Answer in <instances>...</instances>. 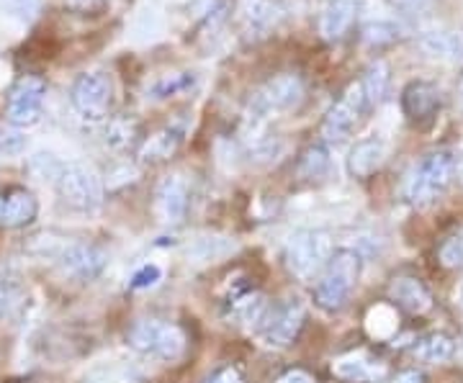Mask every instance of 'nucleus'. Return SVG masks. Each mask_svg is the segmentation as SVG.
Returning a JSON list of instances; mask_svg holds the SVG:
<instances>
[{
    "label": "nucleus",
    "instance_id": "8",
    "mask_svg": "<svg viewBox=\"0 0 463 383\" xmlns=\"http://www.w3.org/2000/svg\"><path fill=\"white\" fill-rule=\"evenodd\" d=\"M47 96V83L36 75L21 78L8 96V121L14 126H32L42 117V103Z\"/></svg>",
    "mask_w": 463,
    "mask_h": 383
},
{
    "label": "nucleus",
    "instance_id": "28",
    "mask_svg": "<svg viewBox=\"0 0 463 383\" xmlns=\"http://www.w3.org/2000/svg\"><path fill=\"white\" fill-rule=\"evenodd\" d=\"M160 327L163 324L155 322V319L137 322L132 327V332H129V345L139 352H152L155 350V342H157V334H160Z\"/></svg>",
    "mask_w": 463,
    "mask_h": 383
},
{
    "label": "nucleus",
    "instance_id": "43",
    "mask_svg": "<svg viewBox=\"0 0 463 383\" xmlns=\"http://www.w3.org/2000/svg\"><path fill=\"white\" fill-rule=\"evenodd\" d=\"M458 98H461V106H463V83H461V88H458Z\"/></svg>",
    "mask_w": 463,
    "mask_h": 383
},
{
    "label": "nucleus",
    "instance_id": "10",
    "mask_svg": "<svg viewBox=\"0 0 463 383\" xmlns=\"http://www.w3.org/2000/svg\"><path fill=\"white\" fill-rule=\"evenodd\" d=\"M361 11V0H327L319 14V33L325 42H340Z\"/></svg>",
    "mask_w": 463,
    "mask_h": 383
},
{
    "label": "nucleus",
    "instance_id": "20",
    "mask_svg": "<svg viewBox=\"0 0 463 383\" xmlns=\"http://www.w3.org/2000/svg\"><path fill=\"white\" fill-rule=\"evenodd\" d=\"M234 242L227 239V237H201L196 239L191 248H188V255L196 260V263H219L224 260L227 255L234 252Z\"/></svg>",
    "mask_w": 463,
    "mask_h": 383
},
{
    "label": "nucleus",
    "instance_id": "22",
    "mask_svg": "<svg viewBox=\"0 0 463 383\" xmlns=\"http://www.w3.org/2000/svg\"><path fill=\"white\" fill-rule=\"evenodd\" d=\"M332 373L345 381H364L373 376V363L368 360L365 352H347L332 363Z\"/></svg>",
    "mask_w": 463,
    "mask_h": 383
},
{
    "label": "nucleus",
    "instance_id": "6",
    "mask_svg": "<svg viewBox=\"0 0 463 383\" xmlns=\"http://www.w3.org/2000/svg\"><path fill=\"white\" fill-rule=\"evenodd\" d=\"M72 106L88 121H100L114 100V85L106 72H85L72 85Z\"/></svg>",
    "mask_w": 463,
    "mask_h": 383
},
{
    "label": "nucleus",
    "instance_id": "13",
    "mask_svg": "<svg viewBox=\"0 0 463 383\" xmlns=\"http://www.w3.org/2000/svg\"><path fill=\"white\" fill-rule=\"evenodd\" d=\"M440 106V96H438V88L425 80H417L410 83L402 93V108L404 114L412 118V121H428L432 114L438 111Z\"/></svg>",
    "mask_w": 463,
    "mask_h": 383
},
{
    "label": "nucleus",
    "instance_id": "40",
    "mask_svg": "<svg viewBox=\"0 0 463 383\" xmlns=\"http://www.w3.org/2000/svg\"><path fill=\"white\" fill-rule=\"evenodd\" d=\"M394 383H425V378H422V373H417V370H404L402 376H397V381Z\"/></svg>",
    "mask_w": 463,
    "mask_h": 383
},
{
    "label": "nucleus",
    "instance_id": "38",
    "mask_svg": "<svg viewBox=\"0 0 463 383\" xmlns=\"http://www.w3.org/2000/svg\"><path fill=\"white\" fill-rule=\"evenodd\" d=\"M276 383H315V378H312L307 370H298V368H294V370L283 373L281 378H279Z\"/></svg>",
    "mask_w": 463,
    "mask_h": 383
},
{
    "label": "nucleus",
    "instance_id": "21",
    "mask_svg": "<svg viewBox=\"0 0 463 383\" xmlns=\"http://www.w3.org/2000/svg\"><path fill=\"white\" fill-rule=\"evenodd\" d=\"M450 355H453V340L443 332L428 334V337L420 340L417 348H414V358L422 360V363H428V366L446 363Z\"/></svg>",
    "mask_w": 463,
    "mask_h": 383
},
{
    "label": "nucleus",
    "instance_id": "18",
    "mask_svg": "<svg viewBox=\"0 0 463 383\" xmlns=\"http://www.w3.org/2000/svg\"><path fill=\"white\" fill-rule=\"evenodd\" d=\"M268 301L263 294H242L237 299H232L230 317L240 324H248V327H260L268 317Z\"/></svg>",
    "mask_w": 463,
    "mask_h": 383
},
{
    "label": "nucleus",
    "instance_id": "25",
    "mask_svg": "<svg viewBox=\"0 0 463 383\" xmlns=\"http://www.w3.org/2000/svg\"><path fill=\"white\" fill-rule=\"evenodd\" d=\"M155 355L163 358V360H178L183 352H185V334L181 332V327L175 324H163L160 334H157V342H155Z\"/></svg>",
    "mask_w": 463,
    "mask_h": 383
},
{
    "label": "nucleus",
    "instance_id": "39",
    "mask_svg": "<svg viewBox=\"0 0 463 383\" xmlns=\"http://www.w3.org/2000/svg\"><path fill=\"white\" fill-rule=\"evenodd\" d=\"M428 0H392V5H397L402 11H417V8H422Z\"/></svg>",
    "mask_w": 463,
    "mask_h": 383
},
{
    "label": "nucleus",
    "instance_id": "29",
    "mask_svg": "<svg viewBox=\"0 0 463 383\" xmlns=\"http://www.w3.org/2000/svg\"><path fill=\"white\" fill-rule=\"evenodd\" d=\"M330 170V154L325 147H309L304 152V160H301V173L307 178H322L325 173Z\"/></svg>",
    "mask_w": 463,
    "mask_h": 383
},
{
    "label": "nucleus",
    "instance_id": "5",
    "mask_svg": "<svg viewBox=\"0 0 463 383\" xmlns=\"http://www.w3.org/2000/svg\"><path fill=\"white\" fill-rule=\"evenodd\" d=\"M60 196L80 211H93L103 201V183L96 175V170L88 165H62L57 178Z\"/></svg>",
    "mask_w": 463,
    "mask_h": 383
},
{
    "label": "nucleus",
    "instance_id": "19",
    "mask_svg": "<svg viewBox=\"0 0 463 383\" xmlns=\"http://www.w3.org/2000/svg\"><path fill=\"white\" fill-rule=\"evenodd\" d=\"M183 142V126H165L157 134H152L147 142L142 145L139 157L149 160V163H157V160H167L173 152L178 150V145Z\"/></svg>",
    "mask_w": 463,
    "mask_h": 383
},
{
    "label": "nucleus",
    "instance_id": "16",
    "mask_svg": "<svg viewBox=\"0 0 463 383\" xmlns=\"http://www.w3.org/2000/svg\"><path fill=\"white\" fill-rule=\"evenodd\" d=\"M389 296L397 301L402 309H407L410 314H425L432 306L430 291L417 278H397L389 288Z\"/></svg>",
    "mask_w": 463,
    "mask_h": 383
},
{
    "label": "nucleus",
    "instance_id": "24",
    "mask_svg": "<svg viewBox=\"0 0 463 383\" xmlns=\"http://www.w3.org/2000/svg\"><path fill=\"white\" fill-rule=\"evenodd\" d=\"M422 47L432 57L440 60H461L463 57V42L461 36L448 32H432L422 39Z\"/></svg>",
    "mask_w": 463,
    "mask_h": 383
},
{
    "label": "nucleus",
    "instance_id": "7",
    "mask_svg": "<svg viewBox=\"0 0 463 383\" xmlns=\"http://www.w3.org/2000/svg\"><path fill=\"white\" fill-rule=\"evenodd\" d=\"M368 108H371V106H368V100H365L361 80L347 85L343 98L337 100L330 111H327V117H325L322 136H325L327 142H340V139H345L347 134H350V129L358 124V118L364 117Z\"/></svg>",
    "mask_w": 463,
    "mask_h": 383
},
{
    "label": "nucleus",
    "instance_id": "41",
    "mask_svg": "<svg viewBox=\"0 0 463 383\" xmlns=\"http://www.w3.org/2000/svg\"><path fill=\"white\" fill-rule=\"evenodd\" d=\"M453 165H456V173H458V178L463 181V150L458 152V157L453 160Z\"/></svg>",
    "mask_w": 463,
    "mask_h": 383
},
{
    "label": "nucleus",
    "instance_id": "32",
    "mask_svg": "<svg viewBox=\"0 0 463 383\" xmlns=\"http://www.w3.org/2000/svg\"><path fill=\"white\" fill-rule=\"evenodd\" d=\"M440 263L446 267L463 266V232L453 234L440 248Z\"/></svg>",
    "mask_w": 463,
    "mask_h": 383
},
{
    "label": "nucleus",
    "instance_id": "27",
    "mask_svg": "<svg viewBox=\"0 0 463 383\" xmlns=\"http://www.w3.org/2000/svg\"><path fill=\"white\" fill-rule=\"evenodd\" d=\"M194 83H196V78H194L191 72H173V75L160 78L157 83H152V88L147 90V96L155 100L173 98V96H178L183 90H191Z\"/></svg>",
    "mask_w": 463,
    "mask_h": 383
},
{
    "label": "nucleus",
    "instance_id": "17",
    "mask_svg": "<svg viewBox=\"0 0 463 383\" xmlns=\"http://www.w3.org/2000/svg\"><path fill=\"white\" fill-rule=\"evenodd\" d=\"M36 217V199L29 191L16 188L8 196H3V206H0V224L5 227H24Z\"/></svg>",
    "mask_w": 463,
    "mask_h": 383
},
{
    "label": "nucleus",
    "instance_id": "12",
    "mask_svg": "<svg viewBox=\"0 0 463 383\" xmlns=\"http://www.w3.org/2000/svg\"><path fill=\"white\" fill-rule=\"evenodd\" d=\"M60 263L70 276L90 281L96 278L103 266H106V255L93 248V245H83V242H70L65 250L60 252Z\"/></svg>",
    "mask_w": 463,
    "mask_h": 383
},
{
    "label": "nucleus",
    "instance_id": "11",
    "mask_svg": "<svg viewBox=\"0 0 463 383\" xmlns=\"http://www.w3.org/2000/svg\"><path fill=\"white\" fill-rule=\"evenodd\" d=\"M155 209L163 221L175 224L185 217L188 209V183L181 175H167L160 181L157 191H155Z\"/></svg>",
    "mask_w": 463,
    "mask_h": 383
},
{
    "label": "nucleus",
    "instance_id": "37",
    "mask_svg": "<svg viewBox=\"0 0 463 383\" xmlns=\"http://www.w3.org/2000/svg\"><path fill=\"white\" fill-rule=\"evenodd\" d=\"M206 383H245V381H242V373H240L237 368H222V370H216L214 376H212Z\"/></svg>",
    "mask_w": 463,
    "mask_h": 383
},
{
    "label": "nucleus",
    "instance_id": "2",
    "mask_svg": "<svg viewBox=\"0 0 463 383\" xmlns=\"http://www.w3.org/2000/svg\"><path fill=\"white\" fill-rule=\"evenodd\" d=\"M453 175H456V165H453V157L448 152L428 154L410 175L407 199L412 201L414 206H428L450 185Z\"/></svg>",
    "mask_w": 463,
    "mask_h": 383
},
{
    "label": "nucleus",
    "instance_id": "45",
    "mask_svg": "<svg viewBox=\"0 0 463 383\" xmlns=\"http://www.w3.org/2000/svg\"><path fill=\"white\" fill-rule=\"evenodd\" d=\"M0 134H3V129H0Z\"/></svg>",
    "mask_w": 463,
    "mask_h": 383
},
{
    "label": "nucleus",
    "instance_id": "15",
    "mask_svg": "<svg viewBox=\"0 0 463 383\" xmlns=\"http://www.w3.org/2000/svg\"><path fill=\"white\" fill-rule=\"evenodd\" d=\"M383 157H386V145L371 136V139H364L358 142L353 150H350V157H347V170L355 175V178H371L381 165H383Z\"/></svg>",
    "mask_w": 463,
    "mask_h": 383
},
{
    "label": "nucleus",
    "instance_id": "44",
    "mask_svg": "<svg viewBox=\"0 0 463 383\" xmlns=\"http://www.w3.org/2000/svg\"><path fill=\"white\" fill-rule=\"evenodd\" d=\"M461 299H463V288H461Z\"/></svg>",
    "mask_w": 463,
    "mask_h": 383
},
{
    "label": "nucleus",
    "instance_id": "35",
    "mask_svg": "<svg viewBox=\"0 0 463 383\" xmlns=\"http://www.w3.org/2000/svg\"><path fill=\"white\" fill-rule=\"evenodd\" d=\"M26 150V136L16 129H3L0 134V152L3 154H21Z\"/></svg>",
    "mask_w": 463,
    "mask_h": 383
},
{
    "label": "nucleus",
    "instance_id": "23",
    "mask_svg": "<svg viewBox=\"0 0 463 383\" xmlns=\"http://www.w3.org/2000/svg\"><path fill=\"white\" fill-rule=\"evenodd\" d=\"M361 85H364L365 100L368 106H379L383 96H386V88H389V65L383 60H376L373 65H368V70L364 72L361 78Z\"/></svg>",
    "mask_w": 463,
    "mask_h": 383
},
{
    "label": "nucleus",
    "instance_id": "33",
    "mask_svg": "<svg viewBox=\"0 0 463 383\" xmlns=\"http://www.w3.org/2000/svg\"><path fill=\"white\" fill-rule=\"evenodd\" d=\"M32 170L42 178V181H54L57 183V178H60V170L62 165L52 157V154H44V152H39V154H33L32 157Z\"/></svg>",
    "mask_w": 463,
    "mask_h": 383
},
{
    "label": "nucleus",
    "instance_id": "14",
    "mask_svg": "<svg viewBox=\"0 0 463 383\" xmlns=\"http://www.w3.org/2000/svg\"><path fill=\"white\" fill-rule=\"evenodd\" d=\"M234 21L245 33H263L276 21V8L270 0H234Z\"/></svg>",
    "mask_w": 463,
    "mask_h": 383
},
{
    "label": "nucleus",
    "instance_id": "31",
    "mask_svg": "<svg viewBox=\"0 0 463 383\" xmlns=\"http://www.w3.org/2000/svg\"><path fill=\"white\" fill-rule=\"evenodd\" d=\"M160 281H163V267L155 266V263H147V266H142L134 273L132 281H129V288H134V291H147V288H155Z\"/></svg>",
    "mask_w": 463,
    "mask_h": 383
},
{
    "label": "nucleus",
    "instance_id": "30",
    "mask_svg": "<svg viewBox=\"0 0 463 383\" xmlns=\"http://www.w3.org/2000/svg\"><path fill=\"white\" fill-rule=\"evenodd\" d=\"M39 8H42V0H0V14L24 21V23L33 21Z\"/></svg>",
    "mask_w": 463,
    "mask_h": 383
},
{
    "label": "nucleus",
    "instance_id": "9",
    "mask_svg": "<svg viewBox=\"0 0 463 383\" xmlns=\"http://www.w3.org/2000/svg\"><path fill=\"white\" fill-rule=\"evenodd\" d=\"M304 324V306L301 304H286L281 309H276L273 314L268 312V317L260 324V332H263L265 345L270 348H286L294 342V337Z\"/></svg>",
    "mask_w": 463,
    "mask_h": 383
},
{
    "label": "nucleus",
    "instance_id": "36",
    "mask_svg": "<svg viewBox=\"0 0 463 383\" xmlns=\"http://www.w3.org/2000/svg\"><path fill=\"white\" fill-rule=\"evenodd\" d=\"M18 304V288L14 284H0V319L14 312Z\"/></svg>",
    "mask_w": 463,
    "mask_h": 383
},
{
    "label": "nucleus",
    "instance_id": "4",
    "mask_svg": "<svg viewBox=\"0 0 463 383\" xmlns=\"http://www.w3.org/2000/svg\"><path fill=\"white\" fill-rule=\"evenodd\" d=\"M330 257L332 242L325 232H297L286 245V266L301 281L315 278Z\"/></svg>",
    "mask_w": 463,
    "mask_h": 383
},
{
    "label": "nucleus",
    "instance_id": "34",
    "mask_svg": "<svg viewBox=\"0 0 463 383\" xmlns=\"http://www.w3.org/2000/svg\"><path fill=\"white\" fill-rule=\"evenodd\" d=\"M132 134H134L132 121H127V118H118V121H114V124L109 126V136H106V139H109L114 147H124V145H129Z\"/></svg>",
    "mask_w": 463,
    "mask_h": 383
},
{
    "label": "nucleus",
    "instance_id": "42",
    "mask_svg": "<svg viewBox=\"0 0 463 383\" xmlns=\"http://www.w3.org/2000/svg\"><path fill=\"white\" fill-rule=\"evenodd\" d=\"M72 5H78V8H90V5H96L99 0H70Z\"/></svg>",
    "mask_w": 463,
    "mask_h": 383
},
{
    "label": "nucleus",
    "instance_id": "1",
    "mask_svg": "<svg viewBox=\"0 0 463 383\" xmlns=\"http://www.w3.org/2000/svg\"><path fill=\"white\" fill-rule=\"evenodd\" d=\"M361 276V260L353 250H340L335 257H330V267L325 273V278L317 284L315 299L322 309L335 312L340 309L350 296L353 285Z\"/></svg>",
    "mask_w": 463,
    "mask_h": 383
},
{
    "label": "nucleus",
    "instance_id": "3",
    "mask_svg": "<svg viewBox=\"0 0 463 383\" xmlns=\"http://www.w3.org/2000/svg\"><path fill=\"white\" fill-rule=\"evenodd\" d=\"M301 100H304L301 78L294 72H283V75H276L273 80H268L255 93V98L250 103V118H252V124H260L273 114L294 111Z\"/></svg>",
    "mask_w": 463,
    "mask_h": 383
},
{
    "label": "nucleus",
    "instance_id": "26",
    "mask_svg": "<svg viewBox=\"0 0 463 383\" xmlns=\"http://www.w3.org/2000/svg\"><path fill=\"white\" fill-rule=\"evenodd\" d=\"M365 330L371 337L376 340H389L392 334L397 332V312L386 304H379L368 312L365 317Z\"/></svg>",
    "mask_w": 463,
    "mask_h": 383
}]
</instances>
